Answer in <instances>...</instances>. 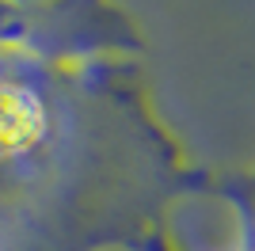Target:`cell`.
<instances>
[{"label":"cell","instance_id":"1","mask_svg":"<svg viewBox=\"0 0 255 251\" xmlns=\"http://www.w3.org/2000/svg\"><path fill=\"white\" fill-rule=\"evenodd\" d=\"M4 4L23 11H50V8H61V4H73V0H4Z\"/></svg>","mask_w":255,"mask_h":251},{"label":"cell","instance_id":"2","mask_svg":"<svg viewBox=\"0 0 255 251\" xmlns=\"http://www.w3.org/2000/svg\"><path fill=\"white\" fill-rule=\"evenodd\" d=\"M145 251H175V248H171V244L164 240V236H160V232H152L149 240H145Z\"/></svg>","mask_w":255,"mask_h":251}]
</instances>
